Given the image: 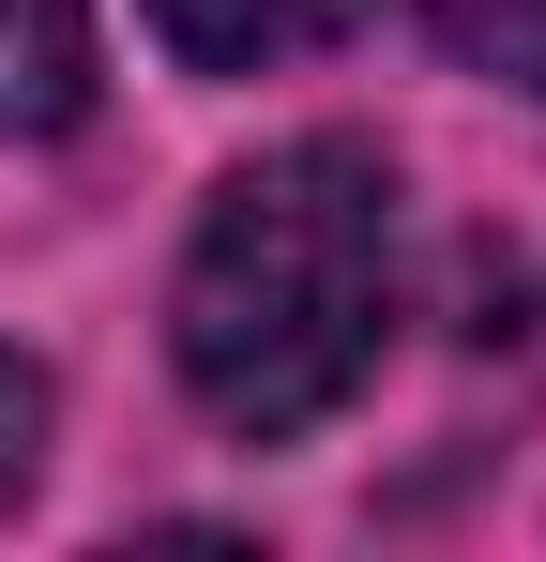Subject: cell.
<instances>
[{"label":"cell","instance_id":"cell-3","mask_svg":"<svg viewBox=\"0 0 546 562\" xmlns=\"http://www.w3.org/2000/svg\"><path fill=\"white\" fill-rule=\"evenodd\" d=\"M91 106V0H0V137H61Z\"/></svg>","mask_w":546,"mask_h":562},{"label":"cell","instance_id":"cell-5","mask_svg":"<svg viewBox=\"0 0 546 562\" xmlns=\"http://www.w3.org/2000/svg\"><path fill=\"white\" fill-rule=\"evenodd\" d=\"M31 471H46V366H15V350H0V502H15Z\"/></svg>","mask_w":546,"mask_h":562},{"label":"cell","instance_id":"cell-1","mask_svg":"<svg viewBox=\"0 0 546 562\" xmlns=\"http://www.w3.org/2000/svg\"><path fill=\"white\" fill-rule=\"evenodd\" d=\"M379 335H395V168L364 137H288L228 168L168 289L182 395L243 441H304L364 395Z\"/></svg>","mask_w":546,"mask_h":562},{"label":"cell","instance_id":"cell-2","mask_svg":"<svg viewBox=\"0 0 546 562\" xmlns=\"http://www.w3.org/2000/svg\"><path fill=\"white\" fill-rule=\"evenodd\" d=\"M152 46L197 61V77H273V61H319L334 31H364L379 0H137Z\"/></svg>","mask_w":546,"mask_h":562},{"label":"cell","instance_id":"cell-4","mask_svg":"<svg viewBox=\"0 0 546 562\" xmlns=\"http://www.w3.org/2000/svg\"><path fill=\"white\" fill-rule=\"evenodd\" d=\"M425 31H441L470 77H501V92H546V0H425Z\"/></svg>","mask_w":546,"mask_h":562}]
</instances>
